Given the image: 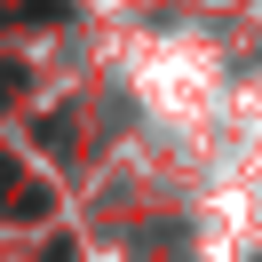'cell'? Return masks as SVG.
<instances>
[{"label": "cell", "mask_w": 262, "mask_h": 262, "mask_svg": "<svg viewBox=\"0 0 262 262\" xmlns=\"http://www.w3.org/2000/svg\"><path fill=\"white\" fill-rule=\"evenodd\" d=\"M56 199L40 191V183H24L16 175V159H0V214H16V223H32V214H48Z\"/></svg>", "instance_id": "obj_1"}, {"label": "cell", "mask_w": 262, "mask_h": 262, "mask_svg": "<svg viewBox=\"0 0 262 262\" xmlns=\"http://www.w3.org/2000/svg\"><path fill=\"white\" fill-rule=\"evenodd\" d=\"M16 80H24V72H16V64H0V103L16 96Z\"/></svg>", "instance_id": "obj_2"}]
</instances>
